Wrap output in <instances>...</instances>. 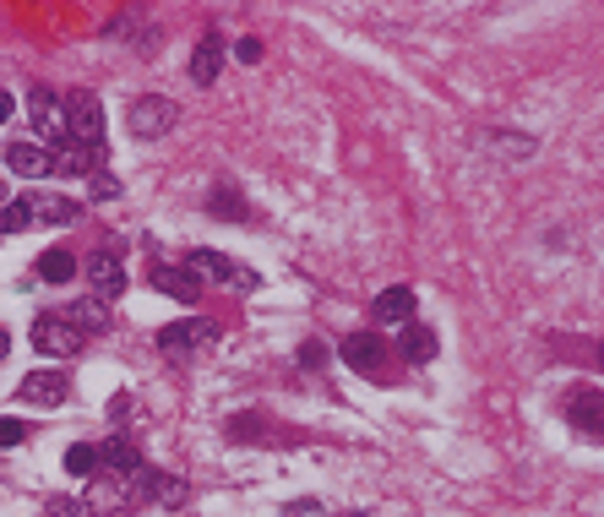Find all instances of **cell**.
<instances>
[{"label": "cell", "instance_id": "1", "mask_svg": "<svg viewBox=\"0 0 604 517\" xmlns=\"http://www.w3.org/2000/svg\"><path fill=\"white\" fill-rule=\"evenodd\" d=\"M185 267H191V278H196V284H224V289H240V295L262 289V278H257L251 267H240L235 256H224V251H207V245H196V251L185 256Z\"/></svg>", "mask_w": 604, "mask_h": 517}, {"label": "cell", "instance_id": "2", "mask_svg": "<svg viewBox=\"0 0 604 517\" xmlns=\"http://www.w3.org/2000/svg\"><path fill=\"white\" fill-rule=\"evenodd\" d=\"M66 142H77L88 153L104 148V104L93 93H71L66 99Z\"/></svg>", "mask_w": 604, "mask_h": 517}, {"label": "cell", "instance_id": "3", "mask_svg": "<svg viewBox=\"0 0 604 517\" xmlns=\"http://www.w3.org/2000/svg\"><path fill=\"white\" fill-rule=\"evenodd\" d=\"M132 137H143V142H158L169 126H180V104L174 99H158V93H148V99H137L132 104Z\"/></svg>", "mask_w": 604, "mask_h": 517}, {"label": "cell", "instance_id": "4", "mask_svg": "<svg viewBox=\"0 0 604 517\" xmlns=\"http://www.w3.org/2000/svg\"><path fill=\"white\" fill-rule=\"evenodd\" d=\"M82 344H88V338H82L66 317H38V322H33V348H38V354L71 359V354H82Z\"/></svg>", "mask_w": 604, "mask_h": 517}, {"label": "cell", "instance_id": "5", "mask_svg": "<svg viewBox=\"0 0 604 517\" xmlns=\"http://www.w3.org/2000/svg\"><path fill=\"white\" fill-rule=\"evenodd\" d=\"M338 359H343L349 370H360V376H381V370H387V344H381L376 333H349V338L338 344Z\"/></svg>", "mask_w": 604, "mask_h": 517}, {"label": "cell", "instance_id": "6", "mask_svg": "<svg viewBox=\"0 0 604 517\" xmlns=\"http://www.w3.org/2000/svg\"><path fill=\"white\" fill-rule=\"evenodd\" d=\"M218 338V322H207V317H191V322H174V328H163L158 333V348L163 354H196L202 344H213Z\"/></svg>", "mask_w": 604, "mask_h": 517}, {"label": "cell", "instance_id": "7", "mask_svg": "<svg viewBox=\"0 0 604 517\" xmlns=\"http://www.w3.org/2000/svg\"><path fill=\"white\" fill-rule=\"evenodd\" d=\"M567 420H572L583 436L604 441V392L600 387H578V392H567Z\"/></svg>", "mask_w": 604, "mask_h": 517}, {"label": "cell", "instance_id": "8", "mask_svg": "<svg viewBox=\"0 0 604 517\" xmlns=\"http://www.w3.org/2000/svg\"><path fill=\"white\" fill-rule=\"evenodd\" d=\"M22 403H33V409H60L66 398H71V381L60 376V370H33V376H22Z\"/></svg>", "mask_w": 604, "mask_h": 517}, {"label": "cell", "instance_id": "9", "mask_svg": "<svg viewBox=\"0 0 604 517\" xmlns=\"http://www.w3.org/2000/svg\"><path fill=\"white\" fill-rule=\"evenodd\" d=\"M27 115H33L38 137H49V142H66V104H60L49 88H33V93H27Z\"/></svg>", "mask_w": 604, "mask_h": 517}, {"label": "cell", "instance_id": "10", "mask_svg": "<svg viewBox=\"0 0 604 517\" xmlns=\"http://www.w3.org/2000/svg\"><path fill=\"white\" fill-rule=\"evenodd\" d=\"M88 284L99 289V300H121V289H126V262L110 256V251L88 256Z\"/></svg>", "mask_w": 604, "mask_h": 517}, {"label": "cell", "instance_id": "11", "mask_svg": "<svg viewBox=\"0 0 604 517\" xmlns=\"http://www.w3.org/2000/svg\"><path fill=\"white\" fill-rule=\"evenodd\" d=\"M414 306H420L414 289H409V284H392V289L376 295L371 311H376V322H387V328H409V322H414Z\"/></svg>", "mask_w": 604, "mask_h": 517}, {"label": "cell", "instance_id": "12", "mask_svg": "<svg viewBox=\"0 0 604 517\" xmlns=\"http://www.w3.org/2000/svg\"><path fill=\"white\" fill-rule=\"evenodd\" d=\"M5 170L22 174V180H44V174H55V159H49V148H38V142H11V148H5Z\"/></svg>", "mask_w": 604, "mask_h": 517}, {"label": "cell", "instance_id": "13", "mask_svg": "<svg viewBox=\"0 0 604 517\" xmlns=\"http://www.w3.org/2000/svg\"><path fill=\"white\" fill-rule=\"evenodd\" d=\"M218 71H224V38L218 33H202L196 38V55H191V82L196 88H213Z\"/></svg>", "mask_w": 604, "mask_h": 517}, {"label": "cell", "instance_id": "14", "mask_svg": "<svg viewBox=\"0 0 604 517\" xmlns=\"http://www.w3.org/2000/svg\"><path fill=\"white\" fill-rule=\"evenodd\" d=\"M99 463L110 469V474H137V469H148L143 463V452H137V441L132 436H110L104 447H99Z\"/></svg>", "mask_w": 604, "mask_h": 517}, {"label": "cell", "instance_id": "15", "mask_svg": "<svg viewBox=\"0 0 604 517\" xmlns=\"http://www.w3.org/2000/svg\"><path fill=\"white\" fill-rule=\"evenodd\" d=\"M436 348H442L436 328H420V322H409V328H403V338H398V354H403L409 365H431V359H436Z\"/></svg>", "mask_w": 604, "mask_h": 517}, {"label": "cell", "instance_id": "16", "mask_svg": "<svg viewBox=\"0 0 604 517\" xmlns=\"http://www.w3.org/2000/svg\"><path fill=\"white\" fill-rule=\"evenodd\" d=\"M152 289L158 295H174V300H196L202 284L191 278V267H152Z\"/></svg>", "mask_w": 604, "mask_h": 517}, {"label": "cell", "instance_id": "17", "mask_svg": "<svg viewBox=\"0 0 604 517\" xmlns=\"http://www.w3.org/2000/svg\"><path fill=\"white\" fill-rule=\"evenodd\" d=\"M49 159H55V174H82V180L99 174V153H88V148H77V142H60Z\"/></svg>", "mask_w": 604, "mask_h": 517}, {"label": "cell", "instance_id": "18", "mask_svg": "<svg viewBox=\"0 0 604 517\" xmlns=\"http://www.w3.org/2000/svg\"><path fill=\"white\" fill-rule=\"evenodd\" d=\"M27 202H33V218H38V223H71V218L82 212L71 196H27Z\"/></svg>", "mask_w": 604, "mask_h": 517}, {"label": "cell", "instance_id": "19", "mask_svg": "<svg viewBox=\"0 0 604 517\" xmlns=\"http://www.w3.org/2000/svg\"><path fill=\"white\" fill-rule=\"evenodd\" d=\"M33 273H38L44 284H71V278H77V256H71V251H44Z\"/></svg>", "mask_w": 604, "mask_h": 517}, {"label": "cell", "instance_id": "20", "mask_svg": "<svg viewBox=\"0 0 604 517\" xmlns=\"http://www.w3.org/2000/svg\"><path fill=\"white\" fill-rule=\"evenodd\" d=\"M99 469H104V463H99V447H82V441H77V447H66V474L93 480Z\"/></svg>", "mask_w": 604, "mask_h": 517}, {"label": "cell", "instance_id": "21", "mask_svg": "<svg viewBox=\"0 0 604 517\" xmlns=\"http://www.w3.org/2000/svg\"><path fill=\"white\" fill-rule=\"evenodd\" d=\"M33 223H38V218H33V202H27V196L0 207V234H22V229H33Z\"/></svg>", "mask_w": 604, "mask_h": 517}, {"label": "cell", "instance_id": "22", "mask_svg": "<svg viewBox=\"0 0 604 517\" xmlns=\"http://www.w3.org/2000/svg\"><path fill=\"white\" fill-rule=\"evenodd\" d=\"M66 322H71L77 333H82V328H88V333H104V322H110V317H104V306H99V300H77Z\"/></svg>", "mask_w": 604, "mask_h": 517}, {"label": "cell", "instance_id": "23", "mask_svg": "<svg viewBox=\"0 0 604 517\" xmlns=\"http://www.w3.org/2000/svg\"><path fill=\"white\" fill-rule=\"evenodd\" d=\"M213 212H218V218H229V223H246V202H240V191H229V185H224V191H213Z\"/></svg>", "mask_w": 604, "mask_h": 517}, {"label": "cell", "instance_id": "24", "mask_svg": "<svg viewBox=\"0 0 604 517\" xmlns=\"http://www.w3.org/2000/svg\"><path fill=\"white\" fill-rule=\"evenodd\" d=\"M152 496H158L163 507H185V496H191V491H185L180 480H169V474H158V485H152Z\"/></svg>", "mask_w": 604, "mask_h": 517}, {"label": "cell", "instance_id": "25", "mask_svg": "<svg viewBox=\"0 0 604 517\" xmlns=\"http://www.w3.org/2000/svg\"><path fill=\"white\" fill-rule=\"evenodd\" d=\"M88 191H93V202H110V196H121V180H115V174H93V180H88Z\"/></svg>", "mask_w": 604, "mask_h": 517}, {"label": "cell", "instance_id": "26", "mask_svg": "<svg viewBox=\"0 0 604 517\" xmlns=\"http://www.w3.org/2000/svg\"><path fill=\"white\" fill-rule=\"evenodd\" d=\"M27 441V425L22 420H0V447H22Z\"/></svg>", "mask_w": 604, "mask_h": 517}, {"label": "cell", "instance_id": "27", "mask_svg": "<svg viewBox=\"0 0 604 517\" xmlns=\"http://www.w3.org/2000/svg\"><path fill=\"white\" fill-rule=\"evenodd\" d=\"M235 60H240V66H257V60H262V38H240V44H235Z\"/></svg>", "mask_w": 604, "mask_h": 517}, {"label": "cell", "instance_id": "28", "mask_svg": "<svg viewBox=\"0 0 604 517\" xmlns=\"http://www.w3.org/2000/svg\"><path fill=\"white\" fill-rule=\"evenodd\" d=\"M284 517H321V502H289Z\"/></svg>", "mask_w": 604, "mask_h": 517}, {"label": "cell", "instance_id": "29", "mask_svg": "<svg viewBox=\"0 0 604 517\" xmlns=\"http://www.w3.org/2000/svg\"><path fill=\"white\" fill-rule=\"evenodd\" d=\"M5 120H11V93L0 88V126H5Z\"/></svg>", "mask_w": 604, "mask_h": 517}, {"label": "cell", "instance_id": "30", "mask_svg": "<svg viewBox=\"0 0 604 517\" xmlns=\"http://www.w3.org/2000/svg\"><path fill=\"white\" fill-rule=\"evenodd\" d=\"M5 354H11V333L0 328V359H5Z\"/></svg>", "mask_w": 604, "mask_h": 517}, {"label": "cell", "instance_id": "31", "mask_svg": "<svg viewBox=\"0 0 604 517\" xmlns=\"http://www.w3.org/2000/svg\"><path fill=\"white\" fill-rule=\"evenodd\" d=\"M0 207H5V191H0Z\"/></svg>", "mask_w": 604, "mask_h": 517}, {"label": "cell", "instance_id": "32", "mask_svg": "<svg viewBox=\"0 0 604 517\" xmlns=\"http://www.w3.org/2000/svg\"><path fill=\"white\" fill-rule=\"evenodd\" d=\"M600 359H604V348H600Z\"/></svg>", "mask_w": 604, "mask_h": 517}]
</instances>
